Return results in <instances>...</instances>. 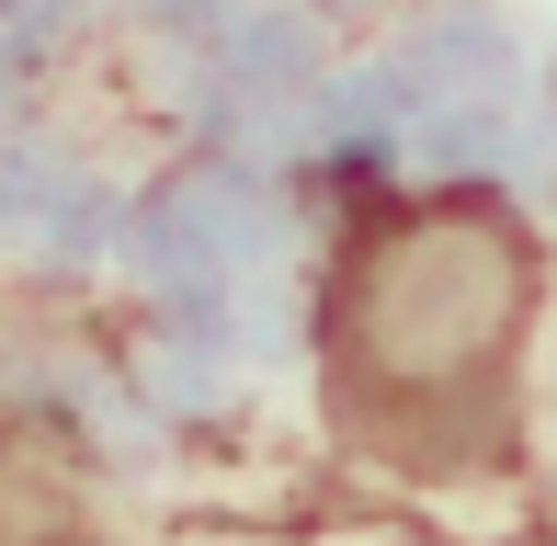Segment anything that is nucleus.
Here are the masks:
<instances>
[{
  "label": "nucleus",
  "instance_id": "1",
  "mask_svg": "<svg viewBox=\"0 0 557 546\" xmlns=\"http://www.w3.org/2000/svg\"><path fill=\"white\" fill-rule=\"evenodd\" d=\"M546 308L535 228L490 183H387L319 273V399L387 479H467L512 444L523 342Z\"/></svg>",
  "mask_w": 557,
  "mask_h": 546
},
{
  "label": "nucleus",
  "instance_id": "2",
  "mask_svg": "<svg viewBox=\"0 0 557 546\" xmlns=\"http://www.w3.org/2000/svg\"><path fill=\"white\" fill-rule=\"evenodd\" d=\"M0 546H91L81 535V479L58 444H35L23 421H0Z\"/></svg>",
  "mask_w": 557,
  "mask_h": 546
}]
</instances>
